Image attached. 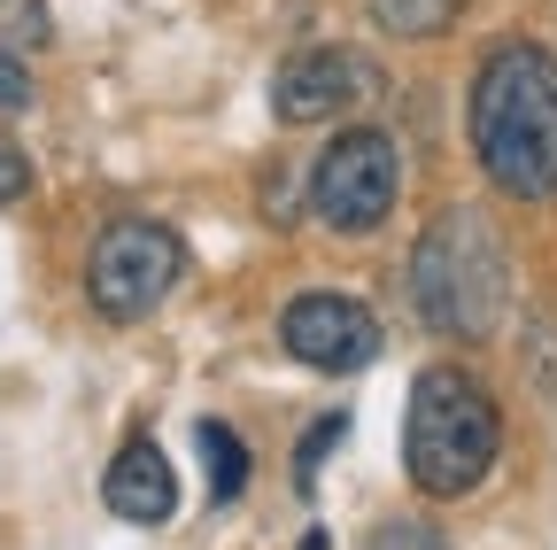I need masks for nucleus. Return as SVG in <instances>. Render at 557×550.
<instances>
[{
	"instance_id": "nucleus-1",
	"label": "nucleus",
	"mask_w": 557,
	"mask_h": 550,
	"mask_svg": "<svg viewBox=\"0 0 557 550\" xmlns=\"http://www.w3.org/2000/svg\"><path fill=\"white\" fill-rule=\"evenodd\" d=\"M472 156L519 201L557 194V54L504 39L472 78Z\"/></svg>"
},
{
	"instance_id": "nucleus-2",
	"label": "nucleus",
	"mask_w": 557,
	"mask_h": 550,
	"mask_svg": "<svg viewBox=\"0 0 557 550\" xmlns=\"http://www.w3.org/2000/svg\"><path fill=\"white\" fill-rule=\"evenodd\" d=\"M504 457V411L472 372L457 365H426L410 380V411H403V473L418 497H472Z\"/></svg>"
},
{
	"instance_id": "nucleus-6",
	"label": "nucleus",
	"mask_w": 557,
	"mask_h": 550,
	"mask_svg": "<svg viewBox=\"0 0 557 550\" xmlns=\"http://www.w3.org/2000/svg\"><path fill=\"white\" fill-rule=\"evenodd\" d=\"M278 341L310 372H364L380 357V318L357 295H295L287 318H278Z\"/></svg>"
},
{
	"instance_id": "nucleus-14",
	"label": "nucleus",
	"mask_w": 557,
	"mask_h": 550,
	"mask_svg": "<svg viewBox=\"0 0 557 550\" xmlns=\"http://www.w3.org/2000/svg\"><path fill=\"white\" fill-rule=\"evenodd\" d=\"M24 194H32V163H24V148L0 140V201H24Z\"/></svg>"
},
{
	"instance_id": "nucleus-7",
	"label": "nucleus",
	"mask_w": 557,
	"mask_h": 550,
	"mask_svg": "<svg viewBox=\"0 0 557 550\" xmlns=\"http://www.w3.org/2000/svg\"><path fill=\"white\" fill-rule=\"evenodd\" d=\"M357 94H364V71H357V54H341V47H310V54H295L287 71L271 78L278 124H325L333 109H348Z\"/></svg>"
},
{
	"instance_id": "nucleus-3",
	"label": "nucleus",
	"mask_w": 557,
	"mask_h": 550,
	"mask_svg": "<svg viewBox=\"0 0 557 550\" xmlns=\"http://www.w3.org/2000/svg\"><path fill=\"white\" fill-rule=\"evenodd\" d=\"M410 303L442 341H487L511 310V248L480 210H442L410 248Z\"/></svg>"
},
{
	"instance_id": "nucleus-9",
	"label": "nucleus",
	"mask_w": 557,
	"mask_h": 550,
	"mask_svg": "<svg viewBox=\"0 0 557 550\" xmlns=\"http://www.w3.org/2000/svg\"><path fill=\"white\" fill-rule=\"evenodd\" d=\"M194 442H201V465H209V497L233 504V497L248 489V450H240V435H233L225 419H201Z\"/></svg>"
},
{
	"instance_id": "nucleus-12",
	"label": "nucleus",
	"mask_w": 557,
	"mask_h": 550,
	"mask_svg": "<svg viewBox=\"0 0 557 550\" xmlns=\"http://www.w3.org/2000/svg\"><path fill=\"white\" fill-rule=\"evenodd\" d=\"M364 550H449V542H442V527H426V520H387Z\"/></svg>"
},
{
	"instance_id": "nucleus-10",
	"label": "nucleus",
	"mask_w": 557,
	"mask_h": 550,
	"mask_svg": "<svg viewBox=\"0 0 557 550\" xmlns=\"http://www.w3.org/2000/svg\"><path fill=\"white\" fill-rule=\"evenodd\" d=\"M465 16V0H372V24L387 39H442Z\"/></svg>"
},
{
	"instance_id": "nucleus-5",
	"label": "nucleus",
	"mask_w": 557,
	"mask_h": 550,
	"mask_svg": "<svg viewBox=\"0 0 557 550\" xmlns=\"http://www.w3.org/2000/svg\"><path fill=\"white\" fill-rule=\"evenodd\" d=\"M403 194V148L387 132L357 124V132H333V148L310 163V218L333 233H372Z\"/></svg>"
},
{
	"instance_id": "nucleus-8",
	"label": "nucleus",
	"mask_w": 557,
	"mask_h": 550,
	"mask_svg": "<svg viewBox=\"0 0 557 550\" xmlns=\"http://www.w3.org/2000/svg\"><path fill=\"white\" fill-rule=\"evenodd\" d=\"M101 497H109V512L132 520V527H163V520L178 512V473H171V457H163L156 442H124L116 465L101 473Z\"/></svg>"
},
{
	"instance_id": "nucleus-11",
	"label": "nucleus",
	"mask_w": 557,
	"mask_h": 550,
	"mask_svg": "<svg viewBox=\"0 0 557 550\" xmlns=\"http://www.w3.org/2000/svg\"><path fill=\"white\" fill-rule=\"evenodd\" d=\"M348 442V411H325V419L302 435V450H295V480H302V489H310V480H318V465H325V450H341Z\"/></svg>"
},
{
	"instance_id": "nucleus-13",
	"label": "nucleus",
	"mask_w": 557,
	"mask_h": 550,
	"mask_svg": "<svg viewBox=\"0 0 557 550\" xmlns=\"http://www.w3.org/2000/svg\"><path fill=\"white\" fill-rule=\"evenodd\" d=\"M16 109H32V71L0 47V117H16Z\"/></svg>"
},
{
	"instance_id": "nucleus-4",
	"label": "nucleus",
	"mask_w": 557,
	"mask_h": 550,
	"mask_svg": "<svg viewBox=\"0 0 557 550\" xmlns=\"http://www.w3.org/2000/svg\"><path fill=\"white\" fill-rule=\"evenodd\" d=\"M178 271H186V248L171 225L156 218H109L94 256H86V303L109 318V326H139V318H156L178 288Z\"/></svg>"
}]
</instances>
